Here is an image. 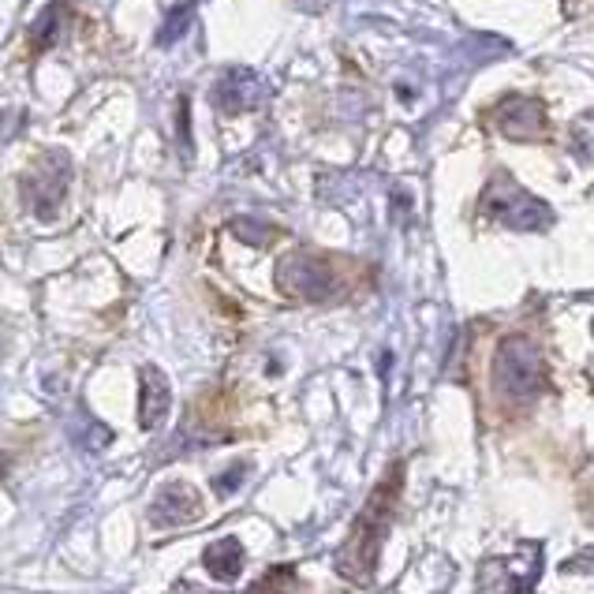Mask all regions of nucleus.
<instances>
[{"label":"nucleus","mask_w":594,"mask_h":594,"mask_svg":"<svg viewBox=\"0 0 594 594\" xmlns=\"http://www.w3.org/2000/svg\"><path fill=\"white\" fill-rule=\"evenodd\" d=\"M546 382V366H542V352L527 336H509L497 348L494 360V385L505 401H531L542 393Z\"/></svg>","instance_id":"2"},{"label":"nucleus","mask_w":594,"mask_h":594,"mask_svg":"<svg viewBox=\"0 0 594 594\" xmlns=\"http://www.w3.org/2000/svg\"><path fill=\"white\" fill-rule=\"evenodd\" d=\"M64 183H68V158L64 153H46L42 165L30 169L27 177V199L30 207H34L38 218H53V210L60 207V194H64Z\"/></svg>","instance_id":"5"},{"label":"nucleus","mask_w":594,"mask_h":594,"mask_svg":"<svg viewBox=\"0 0 594 594\" xmlns=\"http://www.w3.org/2000/svg\"><path fill=\"white\" fill-rule=\"evenodd\" d=\"M169 404H172L169 377L161 374L158 366H147V371H142V393H139V423H142V430H158L161 423H165Z\"/></svg>","instance_id":"8"},{"label":"nucleus","mask_w":594,"mask_h":594,"mask_svg":"<svg viewBox=\"0 0 594 594\" xmlns=\"http://www.w3.org/2000/svg\"><path fill=\"white\" fill-rule=\"evenodd\" d=\"M262 94H265V87L254 71H229L218 83V90H213V101H218L224 112H248L259 105Z\"/></svg>","instance_id":"7"},{"label":"nucleus","mask_w":594,"mask_h":594,"mask_svg":"<svg viewBox=\"0 0 594 594\" xmlns=\"http://www.w3.org/2000/svg\"><path fill=\"white\" fill-rule=\"evenodd\" d=\"M243 479H248V464H232L229 471H224V475L213 479V490H218L221 497H229L232 490L243 486Z\"/></svg>","instance_id":"13"},{"label":"nucleus","mask_w":594,"mask_h":594,"mask_svg":"<svg viewBox=\"0 0 594 594\" xmlns=\"http://www.w3.org/2000/svg\"><path fill=\"white\" fill-rule=\"evenodd\" d=\"M60 30H64V4H49L42 12V19L30 27V42H34V49L42 53V49H49L57 42Z\"/></svg>","instance_id":"11"},{"label":"nucleus","mask_w":594,"mask_h":594,"mask_svg":"<svg viewBox=\"0 0 594 594\" xmlns=\"http://www.w3.org/2000/svg\"><path fill=\"white\" fill-rule=\"evenodd\" d=\"M191 16H194V4H180V8H172L169 19H165V27H161V34H158V46H172V42H177V38L188 34Z\"/></svg>","instance_id":"12"},{"label":"nucleus","mask_w":594,"mask_h":594,"mask_svg":"<svg viewBox=\"0 0 594 594\" xmlns=\"http://www.w3.org/2000/svg\"><path fill=\"white\" fill-rule=\"evenodd\" d=\"M276 284L292 295H303V300H325L333 292V273L322 259L289 254V259L276 265Z\"/></svg>","instance_id":"4"},{"label":"nucleus","mask_w":594,"mask_h":594,"mask_svg":"<svg viewBox=\"0 0 594 594\" xmlns=\"http://www.w3.org/2000/svg\"><path fill=\"white\" fill-rule=\"evenodd\" d=\"M202 565H207V572L213 580L221 583H235L243 572V542L240 538H218L213 546H207V553H202Z\"/></svg>","instance_id":"10"},{"label":"nucleus","mask_w":594,"mask_h":594,"mask_svg":"<svg viewBox=\"0 0 594 594\" xmlns=\"http://www.w3.org/2000/svg\"><path fill=\"white\" fill-rule=\"evenodd\" d=\"M483 210H486V218H494L497 224H505V229H520V232H538L542 224L553 221L550 207H542L535 194L520 191L516 183H509L505 177H497L490 183Z\"/></svg>","instance_id":"3"},{"label":"nucleus","mask_w":594,"mask_h":594,"mask_svg":"<svg viewBox=\"0 0 594 594\" xmlns=\"http://www.w3.org/2000/svg\"><path fill=\"white\" fill-rule=\"evenodd\" d=\"M396 494H401V467H393L385 475V483L374 490L371 501H366L360 524H355L352 538L344 542V550L336 553V565L348 580L355 583H371L374 568H377V553L385 546V531H389V520H393V505H396Z\"/></svg>","instance_id":"1"},{"label":"nucleus","mask_w":594,"mask_h":594,"mask_svg":"<svg viewBox=\"0 0 594 594\" xmlns=\"http://www.w3.org/2000/svg\"><path fill=\"white\" fill-rule=\"evenodd\" d=\"M542 124H546V117H542L538 101L516 98V101H509V105L501 109V131H505V135H512V139H520V142L535 139Z\"/></svg>","instance_id":"9"},{"label":"nucleus","mask_w":594,"mask_h":594,"mask_svg":"<svg viewBox=\"0 0 594 594\" xmlns=\"http://www.w3.org/2000/svg\"><path fill=\"white\" fill-rule=\"evenodd\" d=\"M199 512H202L199 494L183 483H172L153 497L150 524L153 527H183V524H191V520H199Z\"/></svg>","instance_id":"6"}]
</instances>
